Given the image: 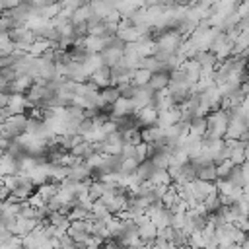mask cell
<instances>
[{"label":"cell","instance_id":"obj_7","mask_svg":"<svg viewBox=\"0 0 249 249\" xmlns=\"http://www.w3.org/2000/svg\"><path fill=\"white\" fill-rule=\"evenodd\" d=\"M233 167H235V163H233L231 160H224V161L216 163V173H218V179H228V177H230V173L233 171Z\"/></svg>","mask_w":249,"mask_h":249},{"label":"cell","instance_id":"obj_2","mask_svg":"<svg viewBox=\"0 0 249 249\" xmlns=\"http://www.w3.org/2000/svg\"><path fill=\"white\" fill-rule=\"evenodd\" d=\"M88 80H89L91 84H95L99 89H105V88L113 86V74H111V68H109V66H101V68H97Z\"/></svg>","mask_w":249,"mask_h":249},{"label":"cell","instance_id":"obj_6","mask_svg":"<svg viewBox=\"0 0 249 249\" xmlns=\"http://www.w3.org/2000/svg\"><path fill=\"white\" fill-rule=\"evenodd\" d=\"M198 179H202V181H210V183H216V181H218L216 163H210V165L200 167V169H198Z\"/></svg>","mask_w":249,"mask_h":249},{"label":"cell","instance_id":"obj_4","mask_svg":"<svg viewBox=\"0 0 249 249\" xmlns=\"http://www.w3.org/2000/svg\"><path fill=\"white\" fill-rule=\"evenodd\" d=\"M156 171H158V167H156V163H154L152 158H150V160H144V161L138 165L136 175H138L140 181H152V177H154Z\"/></svg>","mask_w":249,"mask_h":249},{"label":"cell","instance_id":"obj_5","mask_svg":"<svg viewBox=\"0 0 249 249\" xmlns=\"http://www.w3.org/2000/svg\"><path fill=\"white\" fill-rule=\"evenodd\" d=\"M152 183H154L156 187H169V185L173 183V179H171V175H169V169H158V171L154 173V177H152Z\"/></svg>","mask_w":249,"mask_h":249},{"label":"cell","instance_id":"obj_3","mask_svg":"<svg viewBox=\"0 0 249 249\" xmlns=\"http://www.w3.org/2000/svg\"><path fill=\"white\" fill-rule=\"evenodd\" d=\"M169 84H171V72L163 70V72L152 74V78H150V82H148V88L154 89V91H163V89L169 88Z\"/></svg>","mask_w":249,"mask_h":249},{"label":"cell","instance_id":"obj_8","mask_svg":"<svg viewBox=\"0 0 249 249\" xmlns=\"http://www.w3.org/2000/svg\"><path fill=\"white\" fill-rule=\"evenodd\" d=\"M152 74H154V72H150V70H146V68H138V70L134 72L132 84H134V86H148Z\"/></svg>","mask_w":249,"mask_h":249},{"label":"cell","instance_id":"obj_9","mask_svg":"<svg viewBox=\"0 0 249 249\" xmlns=\"http://www.w3.org/2000/svg\"><path fill=\"white\" fill-rule=\"evenodd\" d=\"M19 247H23V241H21L19 235H14L8 241H2L0 243V249H19Z\"/></svg>","mask_w":249,"mask_h":249},{"label":"cell","instance_id":"obj_1","mask_svg":"<svg viewBox=\"0 0 249 249\" xmlns=\"http://www.w3.org/2000/svg\"><path fill=\"white\" fill-rule=\"evenodd\" d=\"M136 224H138V235H140V239L144 241V243H154L156 239H158V231H160V228L144 214V216H140V218H136L134 220Z\"/></svg>","mask_w":249,"mask_h":249}]
</instances>
